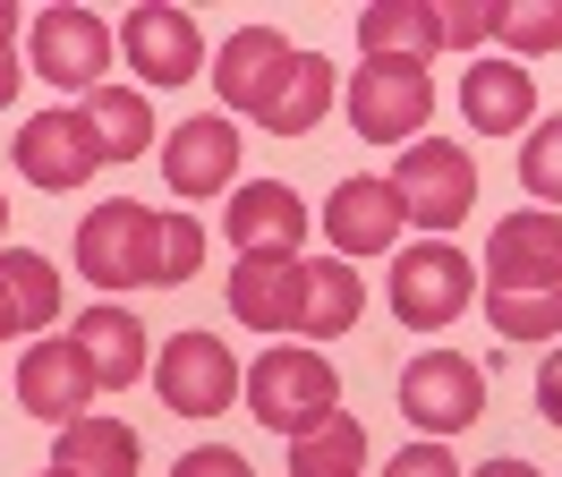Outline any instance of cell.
<instances>
[{"instance_id":"ba28073f","label":"cell","mask_w":562,"mask_h":477,"mask_svg":"<svg viewBox=\"0 0 562 477\" xmlns=\"http://www.w3.org/2000/svg\"><path fill=\"white\" fill-rule=\"evenodd\" d=\"M35 77L43 86H60V95H94L111 77V52H120V34L94 18V9H77V0H60V9H43L35 18Z\"/></svg>"},{"instance_id":"484cf974","label":"cell","mask_w":562,"mask_h":477,"mask_svg":"<svg viewBox=\"0 0 562 477\" xmlns=\"http://www.w3.org/2000/svg\"><path fill=\"white\" fill-rule=\"evenodd\" d=\"M290 477H367V426L333 409L316 435L290 443Z\"/></svg>"},{"instance_id":"d6a6232c","label":"cell","mask_w":562,"mask_h":477,"mask_svg":"<svg viewBox=\"0 0 562 477\" xmlns=\"http://www.w3.org/2000/svg\"><path fill=\"white\" fill-rule=\"evenodd\" d=\"M537 409H546V426H562V350L537 367Z\"/></svg>"},{"instance_id":"4fadbf2b","label":"cell","mask_w":562,"mask_h":477,"mask_svg":"<svg viewBox=\"0 0 562 477\" xmlns=\"http://www.w3.org/2000/svg\"><path fill=\"white\" fill-rule=\"evenodd\" d=\"M18 401H26V418H43L52 435L77 426L86 401H94V367H86V350H77V341H35V350L18 358Z\"/></svg>"},{"instance_id":"f1b7e54d","label":"cell","mask_w":562,"mask_h":477,"mask_svg":"<svg viewBox=\"0 0 562 477\" xmlns=\"http://www.w3.org/2000/svg\"><path fill=\"white\" fill-rule=\"evenodd\" d=\"M520 188L537 204H562V111L528 129V145H520Z\"/></svg>"},{"instance_id":"9a60e30c","label":"cell","mask_w":562,"mask_h":477,"mask_svg":"<svg viewBox=\"0 0 562 477\" xmlns=\"http://www.w3.org/2000/svg\"><path fill=\"white\" fill-rule=\"evenodd\" d=\"M307 222H316V213L299 204V188H281V179H247V188H231V213H222V231H231L239 256H299Z\"/></svg>"},{"instance_id":"277c9868","label":"cell","mask_w":562,"mask_h":477,"mask_svg":"<svg viewBox=\"0 0 562 477\" xmlns=\"http://www.w3.org/2000/svg\"><path fill=\"white\" fill-rule=\"evenodd\" d=\"M426 111H435L426 60H358L350 68V129L367 136V145H409V136H426Z\"/></svg>"},{"instance_id":"8fae6325","label":"cell","mask_w":562,"mask_h":477,"mask_svg":"<svg viewBox=\"0 0 562 477\" xmlns=\"http://www.w3.org/2000/svg\"><path fill=\"white\" fill-rule=\"evenodd\" d=\"M324 231H333V256H392L401 247V231H409V204H401V188L392 179H341L333 197H324Z\"/></svg>"},{"instance_id":"8d00e7d4","label":"cell","mask_w":562,"mask_h":477,"mask_svg":"<svg viewBox=\"0 0 562 477\" xmlns=\"http://www.w3.org/2000/svg\"><path fill=\"white\" fill-rule=\"evenodd\" d=\"M9 333H18V315H9V299H0V341H9Z\"/></svg>"},{"instance_id":"d4e9b609","label":"cell","mask_w":562,"mask_h":477,"mask_svg":"<svg viewBox=\"0 0 562 477\" xmlns=\"http://www.w3.org/2000/svg\"><path fill=\"white\" fill-rule=\"evenodd\" d=\"M86 120L103 136V163H137L145 145H154V111H145L137 86H94V95H86Z\"/></svg>"},{"instance_id":"83f0119b","label":"cell","mask_w":562,"mask_h":477,"mask_svg":"<svg viewBox=\"0 0 562 477\" xmlns=\"http://www.w3.org/2000/svg\"><path fill=\"white\" fill-rule=\"evenodd\" d=\"M494 43H503L512 60H528V52H562V0H503Z\"/></svg>"},{"instance_id":"d6986e66","label":"cell","mask_w":562,"mask_h":477,"mask_svg":"<svg viewBox=\"0 0 562 477\" xmlns=\"http://www.w3.org/2000/svg\"><path fill=\"white\" fill-rule=\"evenodd\" d=\"M69 341L86 350V367H94V392H128V384H145V324L120 299L86 307Z\"/></svg>"},{"instance_id":"5b68a950","label":"cell","mask_w":562,"mask_h":477,"mask_svg":"<svg viewBox=\"0 0 562 477\" xmlns=\"http://www.w3.org/2000/svg\"><path fill=\"white\" fill-rule=\"evenodd\" d=\"M392 188H401L418 231H452V222H469V204H477V163H469V145H452V136H418V145H401Z\"/></svg>"},{"instance_id":"9c48e42d","label":"cell","mask_w":562,"mask_h":477,"mask_svg":"<svg viewBox=\"0 0 562 477\" xmlns=\"http://www.w3.org/2000/svg\"><path fill=\"white\" fill-rule=\"evenodd\" d=\"M239 358L222 350L213 333H171L154 350V392L179 409V418H222V409L239 401Z\"/></svg>"},{"instance_id":"4dcf8cb0","label":"cell","mask_w":562,"mask_h":477,"mask_svg":"<svg viewBox=\"0 0 562 477\" xmlns=\"http://www.w3.org/2000/svg\"><path fill=\"white\" fill-rule=\"evenodd\" d=\"M384 477H460V461H452V443H409V452H392L384 461Z\"/></svg>"},{"instance_id":"ac0fdd59","label":"cell","mask_w":562,"mask_h":477,"mask_svg":"<svg viewBox=\"0 0 562 477\" xmlns=\"http://www.w3.org/2000/svg\"><path fill=\"white\" fill-rule=\"evenodd\" d=\"M460 111H469V129L486 136H528L537 129V77H528L520 60H469V77H460Z\"/></svg>"},{"instance_id":"836d02e7","label":"cell","mask_w":562,"mask_h":477,"mask_svg":"<svg viewBox=\"0 0 562 477\" xmlns=\"http://www.w3.org/2000/svg\"><path fill=\"white\" fill-rule=\"evenodd\" d=\"M26 77H18V52H0V111H9V95H18Z\"/></svg>"},{"instance_id":"74e56055","label":"cell","mask_w":562,"mask_h":477,"mask_svg":"<svg viewBox=\"0 0 562 477\" xmlns=\"http://www.w3.org/2000/svg\"><path fill=\"white\" fill-rule=\"evenodd\" d=\"M0 231H9V197H0Z\"/></svg>"},{"instance_id":"3957f363","label":"cell","mask_w":562,"mask_h":477,"mask_svg":"<svg viewBox=\"0 0 562 477\" xmlns=\"http://www.w3.org/2000/svg\"><path fill=\"white\" fill-rule=\"evenodd\" d=\"M469 299H477V265L460 256L452 239H426V247L392 256V315L409 333H443L452 315H469Z\"/></svg>"},{"instance_id":"4316f807","label":"cell","mask_w":562,"mask_h":477,"mask_svg":"<svg viewBox=\"0 0 562 477\" xmlns=\"http://www.w3.org/2000/svg\"><path fill=\"white\" fill-rule=\"evenodd\" d=\"M486 324L503 341H554L562 333V281H546V290H486Z\"/></svg>"},{"instance_id":"7402d4cb","label":"cell","mask_w":562,"mask_h":477,"mask_svg":"<svg viewBox=\"0 0 562 477\" xmlns=\"http://www.w3.org/2000/svg\"><path fill=\"white\" fill-rule=\"evenodd\" d=\"M324 111H333V60H324V52H290V68H281V86H273V102L256 111V129L307 136Z\"/></svg>"},{"instance_id":"30bf717a","label":"cell","mask_w":562,"mask_h":477,"mask_svg":"<svg viewBox=\"0 0 562 477\" xmlns=\"http://www.w3.org/2000/svg\"><path fill=\"white\" fill-rule=\"evenodd\" d=\"M120 52H128V68H137L145 86H188V77L205 68V34H196V18H188V9L145 0V9H128V18H120Z\"/></svg>"},{"instance_id":"f35d334b","label":"cell","mask_w":562,"mask_h":477,"mask_svg":"<svg viewBox=\"0 0 562 477\" xmlns=\"http://www.w3.org/2000/svg\"><path fill=\"white\" fill-rule=\"evenodd\" d=\"M43 477H60V469H43Z\"/></svg>"},{"instance_id":"5bb4252c","label":"cell","mask_w":562,"mask_h":477,"mask_svg":"<svg viewBox=\"0 0 562 477\" xmlns=\"http://www.w3.org/2000/svg\"><path fill=\"white\" fill-rule=\"evenodd\" d=\"M231 315L247 333H299V299H307V256H239L231 265Z\"/></svg>"},{"instance_id":"cb8c5ba5","label":"cell","mask_w":562,"mask_h":477,"mask_svg":"<svg viewBox=\"0 0 562 477\" xmlns=\"http://www.w3.org/2000/svg\"><path fill=\"white\" fill-rule=\"evenodd\" d=\"M0 299H9V315H18V333H43V324L60 315V273H52V256L9 247V256H0Z\"/></svg>"},{"instance_id":"d590c367","label":"cell","mask_w":562,"mask_h":477,"mask_svg":"<svg viewBox=\"0 0 562 477\" xmlns=\"http://www.w3.org/2000/svg\"><path fill=\"white\" fill-rule=\"evenodd\" d=\"M0 52H18V9H0Z\"/></svg>"},{"instance_id":"2e32d148","label":"cell","mask_w":562,"mask_h":477,"mask_svg":"<svg viewBox=\"0 0 562 477\" xmlns=\"http://www.w3.org/2000/svg\"><path fill=\"white\" fill-rule=\"evenodd\" d=\"M162 179H171V197H213V188H231L239 179V120H179L162 136Z\"/></svg>"},{"instance_id":"603a6c76","label":"cell","mask_w":562,"mask_h":477,"mask_svg":"<svg viewBox=\"0 0 562 477\" xmlns=\"http://www.w3.org/2000/svg\"><path fill=\"white\" fill-rule=\"evenodd\" d=\"M358 307H367V281H358L350 256H307V299H299V333L307 341H333L358 324Z\"/></svg>"},{"instance_id":"8992f818","label":"cell","mask_w":562,"mask_h":477,"mask_svg":"<svg viewBox=\"0 0 562 477\" xmlns=\"http://www.w3.org/2000/svg\"><path fill=\"white\" fill-rule=\"evenodd\" d=\"M9 154H18V179H26V188L69 197V188H86V179L103 170V136H94V120H86L77 102H60V111H35Z\"/></svg>"},{"instance_id":"7c38bea8","label":"cell","mask_w":562,"mask_h":477,"mask_svg":"<svg viewBox=\"0 0 562 477\" xmlns=\"http://www.w3.org/2000/svg\"><path fill=\"white\" fill-rule=\"evenodd\" d=\"M562 281V213H503L486 231V290H546Z\"/></svg>"},{"instance_id":"f546056e","label":"cell","mask_w":562,"mask_h":477,"mask_svg":"<svg viewBox=\"0 0 562 477\" xmlns=\"http://www.w3.org/2000/svg\"><path fill=\"white\" fill-rule=\"evenodd\" d=\"M435 9H443V52H477L503 18V0H435Z\"/></svg>"},{"instance_id":"7a4b0ae2","label":"cell","mask_w":562,"mask_h":477,"mask_svg":"<svg viewBox=\"0 0 562 477\" xmlns=\"http://www.w3.org/2000/svg\"><path fill=\"white\" fill-rule=\"evenodd\" d=\"M247 409L273 426V435H316L324 418L341 409V375H333V358L324 350H256V367H247Z\"/></svg>"},{"instance_id":"1f68e13d","label":"cell","mask_w":562,"mask_h":477,"mask_svg":"<svg viewBox=\"0 0 562 477\" xmlns=\"http://www.w3.org/2000/svg\"><path fill=\"white\" fill-rule=\"evenodd\" d=\"M171 477H256L247 469V452H231V443H196V452H179Z\"/></svg>"},{"instance_id":"ffe728a7","label":"cell","mask_w":562,"mask_h":477,"mask_svg":"<svg viewBox=\"0 0 562 477\" xmlns=\"http://www.w3.org/2000/svg\"><path fill=\"white\" fill-rule=\"evenodd\" d=\"M443 52V9L435 0H375L358 9V60H435Z\"/></svg>"},{"instance_id":"e575fe53","label":"cell","mask_w":562,"mask_h":477,"mask_svg":"<svg viewBox=\"0 0 562 477\" xmlns=\"http://www.w3.org/2000/svg\"><path fill=\"white\" fill-rule=\"evenodd\" d=\"M477 477H537V469H528V461H486Z\"/></svg>"},{"instance_id":"6da1fadb","label":"cell","mask_w":562,"mask_h":477,"mask_svg":"<svg viewBox=\"0 0 562 477\" xmlns=\"http://www.w3.org/2000/svg\"><path fill=\"white\" fill-rule=\"evenodd\" d=\"M205 265V222L196 213H154L137 197H111L77 222V273L94 290H179Z\"/></svg>"},{"instance_id":"52a82bcc","label":"cell","mask_w":562,"mask_h":477,"mask_svg":"<svg viewBox=\"0 0 562 477\" xmlns=\"http://www.w3.org/2000/svg\"><path fill=\"white\" fill-rule=\"evenodd\" d=\"M477 409H486V367H477V358H460V350H418V358L401 367V418L426 426L435 443L460 435V426H477Z\"/></svg>"},{"instance_id":"44dd1931","label":"cell","mask_w":562,"mask_h":477,"mask_svg":"<svg viewBox=\"0 0 562 477\" xmlns=\"http://www.w3.org/2000/svg\"><path fill=\"white\" fill-rule=\"evenodd\" d=\"M52 469L60 477H137V426L128 418H77L52 435Z\"/></svg>"},{"instance_id":"e0dca14e","label":"cell","mask_w":562,"mask_h":477,"mask_svg":"<svg viewBox=\"0 0 562 477\" xmlns=\"http://www.w3.org/2000/svg\"><path fill=\"white\" fill-rule=\"evenodd\" d=\"M290 52H299V43H281V26H239V34H222V52H213V95L256 120V111L273 102Z\"/></svg>"}]
</instances>
